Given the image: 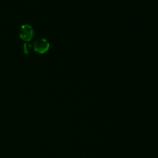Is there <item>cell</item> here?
<instances>
[{
    "label": "cell",
    "instance_id": "obj_1",
    "mask_svg": "<svg viewBox=\"0 0 158 158\" xmlns=\"http://www.w3.org/2000/svg\"><path fill=\"white\" fill-rule=\"evenodd\" d=\"M32 49L33 50L37 53L38 54L43 55V54L46 53L49 50L50 48V43L46 40V38L40 37L37 38L34 43L32 44Z\"/></svg>",
    "mask_w": 158,
    "mask_h": 158
},
{
    "label": "cell",
    "instance_id": "obj_2",
    "mask_svg": "<svg viewBox=\"0 0 158 158\" xmlns=\"http://www.w3.org/2000/svg\"><path fill=\"white\" fill-rule=\"evenodd\" d=\"M19 36L22 40L26 43L30 42L34 36V30L32 26L29 24L22 25L19 28Z\"/></svg>",
    "mask_w": 158,
    "mask_h": 158
},
{
    "label": "cell",
    "instance_id": "obj_3",
    "mask_svg": "<svg viewBox=\"0 0 158 158\" xmlns=\"http://www.w3.org/2000/svg\"><path fill=\"white\" fill-rule=\"evenodd\" d=\"M32 46L29 44L28 43H26L23 45V53H24L26 55H28V54L30 53V49H31Z\"/></svg>",
    "mask_w": 158,
    "mask_h": 158
}]
</instances>
